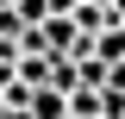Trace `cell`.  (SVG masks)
Listing matches in <instances>:
<instances>
[{"label": "cell", "instance_id": "cell-1", "mask_svg": "<svg viewBox=\"0 0 125 119\" xmlns=\"http://www.w3.org/2000/svg\"><path fill=\"white\" fill-rule=\"evenodd\" d=\"M44 50L50 57H75V44H81V31H75V19H44Z\"/></svg>", "mask_w": 125, "mask_h": 119}, {"label": "cell", "instance_id": "cell-2", "mask_svg": "<svg viewBox=\"0 0 125 119\" xmlns=\"http://www.w3.org/2000/svg\"><path fill=\"white\" fill-rule=\"evenodd\" d=\"M31 119H69V94H56V88H31V107H25Z\"/></svg>", "mask_w": 125, "mask_h": 119}, {"label": "cell", "instance_id": "cell-3", "mask_svg": "<svg viewBox=\"0 0 125 119\" xmlns=\"http://www.w3.org/2000/svg\"><path fill=\"white\" fill-rule=\"evenodd\" d=\"M119 57H125V25H106L100 38H94V63H106V69H113Z\"/></svg>", "mask_w": 125, "mask_h": 119}, {"label": "cell", "instance_id": "cell-4", "mask_svg": "<svg viewBox=\"0 0 125 119\" xmlns=\"http://www.w3.org/2000/svg\"><path fill=\"white\" fill-rule=\"evenodd\" d=\"M50 63L56 57H19V82L25 88H50Z\"/></svg>", "mask_w": 125, "mask_h": 119}, {"label": "cell", "instance_id": "cell-5", "mask_svg": "<svg viewBox=\"0 0 125 119\" xmlns=\"http://www.w3.org/2000/svg\"><path fill=\"white\" fill-rule=\"evenodd\" d=\"M19 19H25V25H44L50 6H44V0H19Z\"/></svg>", "mask_w": 125, "mask_h": 119}, {"label": "cell", "instance_id": "cell-6", "mask_svg": "<svg viewBox=\"0 0 125 119\" xmlns=\"http://www.w3.org/2000/svg\"><path fill=\"white\" fill-rule=\"evenodd\" d=\"M44 6H50V19H75V6H81V0H44Z\"/></svg>", "mask_w": 125, "mask_h": 119}, {"label": "cell", "instance_id": "cell-7", "mask_svg": "<svg viewBox=\"0 0 125 119\" xmlns=\"http://www.w3.org/2000/svg\"><path fill=\"white\" fill-rule=\"evenodd\" d=\"M106 88H113V94H125V57H119V63L106 69Z\"/></svg>", "mask_w": 125, "mask_h": 119}, {"label": "cell", "instance_id": "cell-8", "mask_svg": "<svg viewBox=\"0 0 125 119\" xmlns=\"http://www.w3.org/2000/svg\"><path fill=\"white\" fill-rule=\"evenodd\" d=\"M113 19H119V25H125V0H113Z\"/></svg>", "mask_w": 125, "mask_h": 119}, {"label": "cell", "instance_id": "cell-9", "mask_svg": "<svg viewBox=\"0 0 125 119\" xmlns=\"http://www.w3.org/2000/svg\"><path fill=\"white\" fill-rule=\"evenodd\" d=\"M13 6H19V0H0V13H13Z\"/></svg>", "mask_w": 125, "mask_h": 119}]
</instances>
